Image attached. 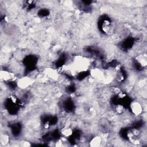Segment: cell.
Returning a JSON list of instances; mask_svg holds the SVG:
<instances>
[{"mask_svg": "<svg viewBox=\"0 0 147 147\" xmlns=\"http://www.w3.org/2000/svg\"><path fill=\"white\" fill-rule=\"evenodd\" d=\"M9 141V137L6 134H1V142L2 144L6 145L7 144Z\"/></svg>", "mask_w": 147, "mask_h": 147, "instance_id": "obj_8", "label": "cell"}, {"mask_svg": "<svg viewBox=\"0 0 147 147\" xmlns=\"http://www.w3.org/2000/svg\"><path fill=\"white\" fill-rule=\"evenodd\" d=\"M33 80L32 78L25 76L18 79L17 85L20 88L24 90L29 87L33 83Z\"/></svg>", "mask_w": 147, "mask_h": 147, "instance_id": "obj_2", "label": "cell"}, {"mask_svg": "<svg viewBox=\"0 0 147 147\" xmlns=\"http://www.w3.org/2000/svg\"><path fill=\"white\" fill-rule=\"evenodd\" d=\"M61 135L63 137L67 138L73 134V130L69 127H65L61 130Z\"/></svg>", "mask_w": 147, "mask_h": 147, "instance_id": "obj_7", "label": "cell"}, {"mask_svg": "<svg viewBox=\"0 0 147 147\" xmlns=\"http://www.w3.org/2000/svg\"><path fill=\"white\" fill-rule=\"evenodd\" d=\"M130 110L134 115H140L142 113L143 107L142 105L138 101L133 100L129 105Z\"/></svg>", "mask_w": 147, "mask_h": 147, "instance_id": "obj_1", "label": "cell"}, {"mask_svg": "<svg viewBox=\"0 0 147 147\" xmlns=\"http://www.w3.org/2000/svg\"><path fill=\"white\" fill-rule=\"evenodd\" d=\"M102 138L99 136H96L91 138L90 141V145L91 146H99L102 145Z\"/></svg>", "mask_w": 147, "mask_h": 147, "instance_id": "obj_5", "label": "cell"}, {"mask_svg": "<svg viewBox=\"0 0 147 147\" xmlns=\"http://www.w3.org/2000/svg\"><path fill=\"white\" fill-rule=\"evenodd\" d=\"M114 25L112 22L109 20H105L102 24V30L105 33H111L114 29Z\"/></svg>", "mask_w": 147, "mask_h": 147, "instance_id": "obj_4", "label": "cell"}, {"mask_svg": "<svg viewBox=\"0 0 147 147\" xmlns=\"http://www.w3.org/2000/svg\"><path fill=\"white\" fill-rule=\"evenodd\" d=\"M136 60H137V63L141 65V67H145L147 64V61H146V56L145 54H141L138 55L136 58Z\"/></svg>", "mask_w": 147, "mask_h": 147, "instance_id": "obj_6", "label": "cell"}, {"mask_svg": "<svg viewBox=\"0 0 147 147\" xmlns=\"http://www.w3.org/2000/svg\"><path fill=\"white\" fill-rule=\"evenodd\" d=\"M16 78V74L10 71L7 70H1V79L4 82L13 81Z\"/></svg>", "mask_w": 147, "mask_h": 147, "instance_id": "obj_3", "label": "cell"}]
</instances>
